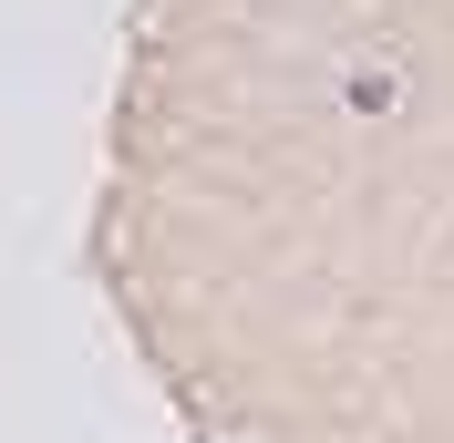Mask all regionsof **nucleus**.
<instances>
[]
</instances>
